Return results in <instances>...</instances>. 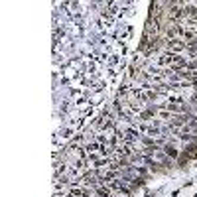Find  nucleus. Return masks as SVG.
<instances>
[{"mask_svg": "<svg viewBox=\"0 0 197 197\" xmlns=\"http://www.w3.org/2000/svg\"><path fill=\"white\" fill-rule=\"evenodd\" d=\"M164 154H166V156H171L174 160L179 158V152H177L174 146H170V144H164Z\"/></svg>", "mask_w": 197, "mask_h": 197, "instance_id": "f257e3e1", "label": "nucleus"}]
</instances>
